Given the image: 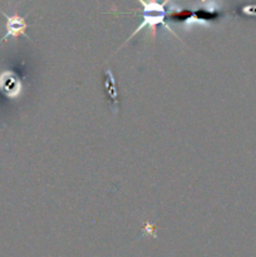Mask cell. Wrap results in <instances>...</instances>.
I'll use <instances>...</instances> for the list:
<instances>
[{"label": "cell", "instance_id": "1", "mask_svg": "<svg viewBox=\"0 0 256 257\" xmlns=\"http://www.w3.org/2000/svg\"><path fill=\"white\" fill-rule=\"evenodd\" d=\"M3 15L7 18V34L2 38L0 42H7L8 38H17L19 35H24V37L28 38L27 34V29L29 27L27 22H25L24 18L19 17V15H13V17H9V15L5 14L4 12L2 10Z\"/></svg>", "mask_w": 256, "mask_h": 257}, {"label": "cell", "instance_id": "2", "mask_svg": "<svg viewBox=\"0 0 256 257\" xmlns=\"http://www.w3.org/2000/svg\"><path fill=\"white\" fill-rule=\"evenodd\" d=\"M104 88H105V94H107V98L109 99V108L114 114H117L118 110H119V107H118V90L115 88V80L114 75H113L112 70L107 69L104 72Z\"/></svg>", "mask_w": 256, "mask_h": 257}, {"label": "cell", "instance_id": "3", "mask_svg": "<svg viewBox=\"0 0 256 257\" xmlns=\"http://www.w3.org/2000/svg\"><path fill=\"white\" fill-rule=\"evenodd\" d=\"M0 88L9 97H17L20 92V82L13 73L4 72L0 74Z\"/></svg>", "mask_w": 256, "mask_h": 257}, {"label": "cell", "instance_id": "4", "mask_svg": "<svg viewBox=\"0 0 256 257\" xmlns=\"http://www.w3.org/2000/svg\"><path fill=\"white\" fill-rule=\"evenodd\" d=\"M142 231L146 233V235L152 236V237H155V238L157 237V235H156V228H155V226L152 225V223L146 222L145 223V227L142 228Z\"/></svg>", "mask_w": 256, "mask_h": 257}]
</instances>
